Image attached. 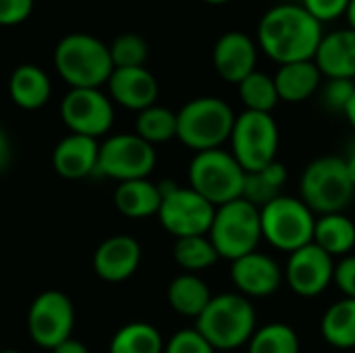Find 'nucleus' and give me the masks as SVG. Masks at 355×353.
<instances>
[{"mask_svg": "<svg viewBox=\"0 0 355 353\" xmlns=\"http://www.w3.org/2000/svg\"><path fill=\"white\" fill-rule=\"evenodd\" d=\"M135 133L152 146L166 144L177 137V112H173L166 106L154 104L137 112Z\"/></svg>", "mask_w": 355, "mask_h": 353, "instance_id": "30", "label": "nucleus"}, {"mask_svg": "<svg viewBox=\"0 0 355 353\" xmlns=\"http://www.w3.org/2000/svg\"><path fill=\"white\" fill-rule=\"evenodd\" d=\"M73 327L75 308L67 293L48 289L31 302L27 312V333L37 347L52 352L62 341L71 339Z\"/></svg>", "mask_w": 355, "mask_h": 353, "instance_id": "12", "label": "nucleus"}, {"mask_svg": "<svg viewBox=\"0 0 355 353\" xmlns=\"http://www.w3.org/2000/svg\"><path fill=\"white\" fill-rule=\"evenodd\" d=\"M106 85L112 102L137 112L154 106L158 98V81L146 67L114 69Z\"/></svg>", "mask_w": 355, "mask_h": 353, "instance_id": "18", "label": "nucleus"}, {"mask_svg": "<svg viewBox=\"0 0 355 353\" xmlns=\"http://www.w3.org/2000/svg\"><path fill=\"white\" fill-rule=\"evenodd\" d=\"M316 218L302 198L279 196L260 208L262 239L279 252L293 254L314 241Z\"/></svg>", "mask_w": 355, "mask_h": 353, "instance_id": "8", "label": "nucleus"}, {"mask_svg": "<svg viewBox=\"0 0 355 353\" xmlns=\"http://www.w3.org/2000/svg\"><path fill=\"white\" fill-rule=\"evenodd\" d=\"M333 283L343 293V298L355 300V256L349 254L345 258H339V262H335Z\"/></svg>", "mask_w": 355, "mask_h": 353, "instance_id": "37", "label": "nucleus"}, {"mask_svg": "<svg viewBox=\"0 0 355 353\" xmlns=\"http://www.w3.org/2000/svg\"><path fill=\"white\" fill-rule=\"evenodd\" d=\"M314 62L327 79H355V29L341 27L324 33Z\"/></svg>", "mask_w": 355, "mask_h": 353, "instance_id": "20", "label": "nucleus"}, {"mask_svg": "<svg viewBox=\"0 0 355 353\" xmlns=\"http://www.w3.org/2000/svg\"><path fill=\"white\" fill-rule=\"evenodd\" d=\"M354 196L355 185L343 156H320L302 173L300 198L316 216L345 212Z\"/></svg>", "mask_w": 355, "mask_h": 353, "instance_id": "5", "label": "nucleus"}, {"mask_svg": "<svg viewBox=\"0 0 355 353\" xmlns=\"http://www.w3.org/2000/svg\"><path fill=\"white\" fill-rule=\"evenodd\" d=\"M52 94L50 77L35 64H21L8 79V96L23 110L42 108Z\"/></svg>", "mask_w": 355, "mask_h": 353, "instance_id": "23", "label": "nucleus"}, {"mask_svg": "<svg viewBox=\"0 0 355 353\" xmlns=\"http://www.w3.org/2000/svg\"><path fill=\"white\" fill-rule=\"evenodd\" d=\"M302 6L310 15H314L320 23H324V21H333V19L345 15L349 0H304Z\"/></svg>", "mask_w": 355, "mask_h": 353, "instance_id": "36", "label": "nucleus"}, {"mask_svg": "<svg viewBox=\"0 0 355 353\" xmlns=\"http://www.w3.org/2000/svg\"><path fill=\"white\" fill-rule=\"evenodd\" d=\"M166 300H168V306L179 316L196 320L210 304L212 293H210V287L198 275L183 273L171 281L166 289Z\"/></svg>", "mask_w": 355, "mask_h": 353, "instance_id": "25", "label": "nucleus"}, {"mask_svg": "<svg viewBox=\"0 0 355 353\" xmlns=\"http://www.w3.org/2000/svg\"><path fill=\"white\" fill-rule=\"evenodd\" d=\"M114 208L127 216V218H148L158 214L162 204V193L158 183H152L150 179H135L119 183L114 189Z\"/></svg>", "mask_w": 355, "mask_h": 353, "instance_id": "22", "label": "nucleus"}, {"mask_svg": "<svg viewBox=\"0 0 355 353\" xmlns=\"http://www.w3.org/2000/svg\"><path fill=\"white\" fill-rule=\"evenodd\" d=\"M345 17H347V21H349V27L355 29V0H349V6H347Z\"/></svg>", "mask_w": 355, "mask_h": 353, "instance_id": "43", "label": "nucleus"}, {"mask_svg": "<svg viewBox=\"0 0 355 353\" xmlns=\"http://www.w3.org/2000/svg\"><path fill=\"white\" fill-rule=\"evenodd\" d=\"M164 353H216V350L193 327L177 331L164 343Z\"/></svg>", "mask_w": 355, "mask_h": 353, "instance_id": "35", "label": "nucleus"}, {"mask_svg": "<svg viewBox=\"0 0 355 353\" xmlns=\"http://www.w3.org/2000/svg\"><path fill=\"white\" fill-rule=\"evenodd\" d=\"M204 2H210V4H223V2H229V0H204Z\"/></svg>", "mask_w": 355, "mask_h": 353, "instance_id": "44", "label": "nucleus"}, {"mask_svg": "<svg viewBox=\"0 0 355 353\" xmlns=\"http://www.w3.org/2000/svg\"><path fill=\"white\" fill-rule=\"evenodd\" d=\"M235 110L218 96H200L177 110V139L198 152L218 150L231 139Z\"/></svg>", "mask_w": 355, "mask_h": 353, "instance_id": "3", "label": "nucleus"}, {"mask_svg": "<svg viewBox=\"0 0 355 353\" xmlns=\"http://www.w3.org/2000/svg\"><path fill=\"white\" fill-rule=\"evenodd\" d=\"M248 353H300V337L285 322H270L252 335Z\"/></svg>", "mask_w": 355, "mask_h": 353, "instance_id": "32", "label": "nucleus"}, {"mask_svg": "<svg viewBox=\"0 0 355 353\" xmlns=\"http://www.w3.org/2000/svg\"><path fill=\"white\" fill-rule=\"evenodd\" d=\"M256 308L241 293L212 295L206 310L196 318V331L216 350L233 352L250 343L256 333Z\"/></svg>", "mask_w": 355, "mask_h": 353, "instance_id": "2", "label": "nucleus"}, {"mask_svg": "<svg viewBox=\"0 0 355 353\" xmlns=\"http://www.w3.org/2000/svg\"><path fill=\"white\" fill-rule=\"evenodd\" d=\"M208 237L214 243L218 256L229 262L258 252L262 241L260 208L245 202L243 198L218 206Z\"/></svg>", "mask_w": 355, "mask_h": 353, "instance_id": "7", "label": "nucleus"}, {"mask_svg": "<svg viewBox=\"0 0 355 353\" xmlns=\"http://www.w3.org/2000/svg\"><path fill=\"white\" fill-rule=\"evenodd\" d=\"M187 179L193 191L218 208L241 198L245 171L229 150L218 148L198 152L189 162Z\"/></svg>", "mask_w": 355, "mask_h": 353, "instance_id": "6", "label": "nucleus"}, {"mask_svg": "<svg viewBox=\"0 0 355 353\" xmlns=\"http://www.w3.org/2000/svg\"><path fill=\"white\" fill-rule=\"evenodd\" d=\"M320 333L337 350H355V300L343 298L329 306L320 320Z\"/></svg>", "mask_w": 355, "mask_h": 353, "instance_id": "26", "label": "nucleus"}, {"mask_svg": "<svg viewBox=\"0 0 355 353\" xmlns=\"http://www.w3.org/2000/svg\"><path fill=\"white\" fill-rule=\"evenodd\" d=\"M54 67L71 89H100L114 71L108 44L89 33L64 35L54 48Z\"/></svg>", "mask_w": 355, "mask_h": 353, "instance_id": "4", "label": "nucleus"}, {"mask_svg": "<svg viewBox=\"0 0 355 353\" xmlns=\"http://www.w3.org/2000/svg\"><path fill=\"white\" fill-rule=\"evenodd\" d=\"M343 160H345L347 173H349V177H352V183L355 185V144L352 146V148H349L347 156H343Z\"/></svg>", "mask_w": 355, "mask_h": 353, "instance_id": "41", "label": "nucleus"}, {"mask_svg": "<svg viewBox=\"0 0 355 353\" xmlns=\"http://www.w3.org/2000/svg\"><path fill=\"white\" fill-rule=\"evenodd\" d=\"M158 187L162 193V204L156 216L166 233L175 239L208 235L216 212L208 200H204L189 185L181 187L175 181H162Z\"/></svg>", "mask_w": 355, "mask_h": 353, "instance_id": "10", "label": "nucleus"}, {"mask_svg": "<svg viewBox=\"0 0 355 353\" xmlns=\"http://www.w3.org/2000/svg\"><path fill=\"white\" fill-rule=\"evenodd\" d=\"M52 353H89V350L81 343V341H77V339H67V341H62L58 347H54Z\"/></svg>", "mask_w": 355, "mask_h": 353, "instance_id": "40", "label": "nucleus"}, {"mask_svg": "<svg viewBox=\"0 0 355 353\" xmlns=\"http://www.w3.org/2000/svg\"><path fill=\"white\" fill-rule=\"evenodd\" d=\"M110 58L114 69H129V67H146L150 48L148 42L139 33H121L108 44Z\"/></svg>", "mask_w": 355, "mask_h": 353, "instance_id": "33", "label": "nucleus"}, {"mask_svg": "<svg viewBox=\"0 0 355 353\" xmlns=\"http://www.w3.org/2000/svg\"><path fill=\"white\" fill-rule=\"evenodd\" d=\"M212 62L216 73L229 83H241L248 75L256 71L258 46L252 35L245 31H227L223 33L212 50Z\"/></svg>", "mask_w": 355, "mask_h": 353, "instance_id": "16", "label": "nucleus"}, {"mask_svg": "<svg viewBox=\"0 0 355 353\" xmlns=\"http://www.w3.org/2000/svg\"><path fill=\"white\" fill-rule=\"evenodd\" d=\"M322 73L314 60H297L279 64L275 73V85L283 102H304L314 96L322 85Z\"/></svg>", "mask_w": 355, "mask_h": 353, "instance_id": "21", "label": "nucleus"}, {"mask_svg": "<svg viewBox=\"0 0 355 353\" xmlns=\"http://www.w3.org/2000/svg\"><path fill=\"white\" fill-rule=\"evenodd\" d=\"M354 353H355V352H354Z\"/></svg>", "mask_w": 355, "mask_h": 353, "instance_id": "46", "label": "nucleus"}, {"mask_svg": "<svg viewBox=\"0 0 355 353\" xmlns=\"http://www.w3.org/2000/svg\"><path fill=\"white\" fill-rule=\"evenodd\" d=\"M279 141L281 133L272 114L243 110L235 117L229 152L245 173H256L277 160Z\"/></svg>", "mask_w": 355, "mask_h": 353, "instance_id": "9", "label": "nucleus"}, {"mask_svg": "<svg viewBox=\"0 0 355 353\" xmlns=\"http://www.w3.org/2000/svg\"><path fill=\"white\" fill-rule=\"evenodd\" d=\"M345 117H347L349 125L355 129V94L354 98H352V102H349V106H347V110H345Z\"/></svg>", "mask_w": 355, "mask_h": 353, "instance_id": "42", "label": "nucleus"}, {"mask_svg": "<svg viewBox=\"0 0 355 353\" xmlns=\"http://www.w3.org/2000/svg\"><path fill=\"white\" fill-rule=\"evenodd\" d=\"M322 23L302 4H275L258 23V44L279 64L314 60Z\"/></svg>", "mask_w": 355, "mask_h": 353, "instance_id": "1", "label": "nucleus"}, {"mask_svg": "<svg viewBox=\"0 0 355 353\" xmlns=\"http://www.w3.org/2000/svg\"><path fill=\"white\" fill-rule=\"evenodd\" d=\"M0 353H21V352H17V350H4V352H0Z\"/></svg>", "mask_w": 355, "mask_h": 353, "instance_id": "45", "label": "nucleus"}, {"mask_svg": "<svg viewBox=\"0 0 355 353\" xmlns=\"http://www.w3.org/2000/svg\"><path fill=\"white\" fill-rule=\"evenodd\" d=\"M98 139L71 133L56 144L52 152V166L62 179L79 181L98 171Z\"/></svg>", "mask_w": 355, "mask_h": 353, "instance_id": "19", "label": "nucleus"}, {"mask_svg": "<svg viewBox=\"0 0 355 353\" xmlns=\"http://www.w3.org/2000/svg\"><path fill=\"white\" fill-rule=\"evenodd\" d=\"M312 243L333 258H345L355 248V223L345 212L318 216Z\"/></svg>", "mask_w": 355, "mask_h": 353, "instance_id": "24", "label": "nucleus"}, {"mask_svg": "<svg viewBox=\"0 0 355 353\" xmlns=\"http://www.w3.org/2000/svg\"><path fill=\"white\" fill-rule=\"evenodd\" d=\"M354 94V79H327V83L322 85V104L331 112H343L345 114Z\"/></svg>", "mask_w": 355, "mask_h": 353, "instance_id": "34", "label": "nucleus"}, {"mask_svg": "<svg viewBox=\"0 0 355 353\" xmlns=\"http://www.w3.org/2000/svg\"><path fill=\"white\" fill-rule=\"evenodd\" d=\"M60 119L71 133L98 139L110 131L114 123V106L112 100L100 89H69L60 102Z\"/></svg>", "mask_w": 355, "mask_h": 353, "instance_id": "13", "label": "nucleus"}, {"mask_svg": "<svg viewBox=\"0 0 355 353\" xmlns=\"http://www.w3.org/2000/svg\"><path fill=\"white\" fill-rule=\"evenodd\" d=\"M289 289L300 298L322 295L335 277V258L320 250L316 243H308L297 252L289 254L283 268Z\"/></svg>", "mask_w": 355, "mask_h": 353, "instance_id": "14", "label": "nucleus"}, {"mask_svg": "<svg viewBox=\"0 0 355 353\" xmlns=\"http://www.w3.org/2000/svg\"><path fill=\"white\" fill-rule=\"evenodd\" d=\"M287 183V169L283 162L275 160L272 164L256 171V173H245L243 181V193L241 198L256 208H264L268 202L277 200L283 196V187Z\"/></svg>", "mask_w": 355, "mask_h": 353, "instance_id": "27", "label": "nucleus"}, {"mask_svg": "<svg viewBox=\"0 0 355 353\" xmlns=\"http://www.w3.org/2000/svg\"><path fill=\"white\" fill-rule=\"evenodd\" d=\"M239 98L245 110L268 112V114H272V110L281 102L277 85H275V77L258 69L239 83Z\"/></svg>", "mask_w": 355, "mask_h": 353, "instance_id": "31", "label": "nucleus"}, {"mask_svg": "<svg viewBox=\"0 0 355 353\" xmlns=\"http://www.w3.org/2000/svg\"><path fill=\"white\" fill-rule=\"evenodd\" d=\"M156 166L154 146L137 133H116L100 144L98 171L119 183L148 179Z\"/></svg>", "mask_w": 355, "mask_h": 353, "instance_id": "11", "label": "nucleus"}, {"mask_svg": "<svg viewBox=\"0 0 355 353\" xmlns=\"http://www.w3.org/2000/svg\"><path fill=\"white\" fill-rule=\"evenodd\" d=\"M108 352L164 353V339H162L160 331L148 322H129L114 333Z\"/></svg>", "mask_w": 355, "mask_h": 353, "instance_id": "28", "label": "nucleus"}, {"mask_svg": "<svg viewBox=\"0 0 355 353\" xmlns=\"http://www.w3.org/2000/svg\"><path fill=\"white\" fill-rule=\"evenodd\" d=\"M10 156H12V148H10V139L8 135L4 133V129L0 127V173L8 166L10 162Z\"/></svg>", "mask_w": 355, "mask_h": 353, "instance_id": "39", "label": "nucleus"}, {"mask_svg": "<svg viewBox=\"0 0 355 353\" xmlns=\"http://www.w3.org/2000/svg\"><path fill=\"white\" fill-rule=\"evenodd\" d=\"M141 264V246L131 235H112L104 239L92 258L94 273L106 283L131 279Z\"/></svg>", "mask_w": 355, "mask_h": 353, "instance_id": "17", "label": "nucleus"}, {"mask_svg": "<svg viewBox=\"0 0 355 353\" xmlns=\"http://www.w3.org/2000/svg\"><path fill=\"white\" fill-rule=\"evenodd\" d=\"M285 281L279 262L262 252H252L231 262V283L248 300H260L277 293Z\"/></svg>", "mask_w": 355, "mask_h": 353, "instance_id": "15", "label": "nucleus"}, {"mask_svg": "<svg viewBox=\"0 0 355 353\" xmlns=\"http://www.w3.org/2000/svg\"><path fill=\"white\" fill-rule=\"evenodd\" d=\"M173 258L189 275L204 273L220 260V256H218V252H216V248L208 235L175 239Z\"/></svg>", "mask_w": 355, "mask_h": 353, "instance_id": "29", "label": "nucleus"}, {"mask_svg": "<svg viewBox=\"0 0 355 353\" xmlns=\"http://www.w3.org/2000/svg\"><path fill=\"white\" fill-rule=\"evenodd\" d=\"M33 10V0H0V25H19Z\"/></svg>", "mask_w": 355, "mask_h": 353, "instance_id": "38", "label": "nucleus"}]
</instances>
